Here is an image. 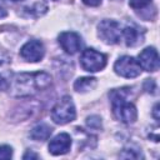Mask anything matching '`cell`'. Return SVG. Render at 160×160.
I'll list each match as a JSON object with an SVG mask.
<instances>
[{"label":"cell","mask_w":160,"mask_h":160,"mask_svg":"<svg viewBox=\"0 0 160 160\" xmlns=\"http://www.w3.org/2000/svg\"><path fill=\"white\" fill-rule=\"evenodd\" d=\"M51 85V76L45 71L15 74L10 80L9 89L16 98L34 96Z\"/></svg>","instance_id":"cell-1"},{"label":"cell","mask_w":160,"mask_h":160,"mask_svg":"<svg viewBox=\"0 0 160 160\" xmlns=\"http://www.w3.org/2000/svg\"><path fill=\"white\" fill-rule=\"evenodd\" d=\"M109 95L111 99V106H112L114 116L124 124L135 122V120L138 118V111H136L135 105L126 100L125 94H124V89L112 90Z\"/></svg>","instance_id":"cell-2"},{"label":"cell","mask_w":160,"mask_h":160,"mask_svg":"<svg viewBox=\"0 0 160 160\" xmlns=\"http://www.w3.org/2000/svg\"><path fill=\"white\" fill-rule=\"evenodd\" d=\"M76 116L75 105L70 96H62L51 110V119L54 122L64 125L72 121Z\"/></svg>","instance_id":"cell-3"},{"label":"cell","mask_w":160,"mask_h":160,"mask_svg":"<svg viewBox=\"0 0 160 160\" xmlns=\"http://www.w3.org/2000/svg\"><path fill=\"white\" fill-rule=\"evenodd\" d=\"M98 34L100 39L110 45L118 44L121 40L122 28L115 20H102L98 26Z\"/></svg>","instance_id":"cell-4"},{"label":"cell","mask_w":160,"mask_h":160,"mask_svg":"<svg viewBox=\"0 0 160 160\" xmlns=\"http://www.w3.org/2000/svg\"><path fill=\"white\" fill-rule=\"evenodd\" d=\"M81 68L89 72H96L105 68L106 56L94 49H85L80 56Z\"/></svg>","instance_id":"cell-5"},{"label":"cell","mask_w":160,"mask_h":160,"mask_svg":"<svg viewBox=\"0 0 160 160\" xmlns=\"http://www.w3.org/2000/svg\"><path fill=\"white\" fill-rule=\"evenodd\" d=\"M114 70L118 75L122 76V78H136L140 75L141 72V68L138 62V60H135L132 56H128L124 55L121 58H119L114 65Z\"/></svg>","instance_id":"cell-6"},{"label":"cell","mask_w":160,"mask_h":160,"mask_svg":"<svg viewBox=\"0 0 160 160\" xmlns=\"http://www.w3.org/2000/svg\"><path fill=\"white\" fill-rule=\"evenodd\" d=\"M45 54V48L41 41L39 40H30L26 44L22 45L20 49V56L30 62H36L40 61L44 58Z\"/></svg>","instance_id":"cell-7"},{"label":"cell","mask_w":160,"mask_h":160,"mask_svg":"<svg viewBox=\"0 0 160 160\" xmlns=\"http://www.w3.org/2000/svg\"><path fill=\"white\" fill-rule=\"evenodd\" d=\"M59 44L66 54L74 55L81 50L82 41L79 34L74 31H64L59 35Z\"/></svg>","instance_id":"cell-8"},{"label":"cell","mask_w":160,"mask_h":160,"mask_svg":"<svg viewBox=\"0 0 160 160\" xmlns=\"http://www.w3.org/2000/svg\"><path fill=\"white\" fill-rule=\"evenodd\" d=\"M139 65L146 71H156L159 69V55L155 48H146L139 54Z\"/></svg>","instance_id":"cell-9"},{"label":"cell","mask_w":160,"mask_h":160,"mask_svg":"<svg viewBox=\"0 0 160 160\" xmlns=\"http://www.w3.org/2000/svg\"><path fill=\"white\" fill-rule=\"evenodd\" d=\"M71 146V138L66 132L58 134L54 136L49 142V152L52 155H62L70 150Z\"/></svg>","instance_id":"cell-10"},{"label":"cell","mask_w":160,"mask_h":160,"mask_svg":"<svg viewBox=\"0 0 160 160\" xmlns=\"http://www.w3.org/2000/svg\"><path fill=\"white\" fill-rule=\"evenodd\" d=\"M144 30H141L138 25L130 24L122 29L121 38L125 40L128 46H136L144 41Z\"/></svg>","instance_id":"cell-11"},{"label":"cell","mask_w":160,"mask_h":160,"mask_svg":"<svg viewBox=\"0 0 160 160\" xmlns=\"http://www.w3.org/2000/svg\"><path fill=\"white\" fill-rule=\"evenodd\" d=\"M52 132V129L46 125V124H38L36 126H34L30 131V138L32 140H36V141H44V140H48L50 138Z\"/></svg>","instance_id":"cell-12"},{"label":"cell","mask_w":160,"mask_h":160,"mask_svg":"<svg viewBox=\"0 0 160 160\" xmlns=\"http://www.w3.org/2000/svg\"><path fill=\"white\" fill-rule=\"evenodd\" d=\"M9 61L0 58V90H8L10 86V71H8Z\"/></svg>","instance_id":"cell-13"},{"label":"cell","mask_w":160,"mask_h":160,"mask_svg":"<svg viewBox=\"0 0 160 160\" xmlns=\"http://www.w3.org/2000/svg\"><path fill=\"white\" fill-rule=\"evenodd\" d=\"M96 86V79L95 78H79L74 82V89L79 92H86Z\"/></svg>","instance_id":"cell-14"},{"label":"cell","mask_w":160,"mask_h":160,"mask_svg":"<svg viewBox=\"0 0 160 160\" xmlns=\"http://www.w3.org/2000/svg\"><path fill=\"white\" fill-rule=\"evenodd\" d=\"M120 158H124V159H139V158H142L140 150L138 149H132V148H126L124 149L120 154H119Z\"/></svg>","instance_id":"cell-15"},{"label":"cell","mask_w":160,"mask_h":160,"mask_svg":"<svg viewBox=\"0 0 160 160\" xmlns=\"http://www.w3.org/2000/svg\"><path fill=\"white\" fill-rule=\"evenodd\" d=\"M86 122H88V126L91 129H100L101 128V119L99 116H95V115L89 116Z\"/></svg>","instance_id":"cell-16"},{"label":"cell","mask_w":160,"mask_h":160,"mask_svg":"<svg viewBox=\"0 0 160 160\" xmlns=\"http://www.w3.org/2000/svg\"><path fill=\"white\" fill-rule=\"evenodd\" d=\"M150 2H151V0H130L129 5L132 9H142V8L148 6Z\"/></svg>","instance_id":"cell-17"},{"label":"cell","mask_w":160,"mask_h":160,"mask_svg":"<svg viewBox=\"0 0 160 160\" xmlns=\"http://www.w3.org/2000/svg\"><path fill=\"white\" fill-rule=\"evenodd\" d=\"M12 156V149L8 145L0 146V159H10Z\"/></svg>","instance_id":"cell-18"},{"label":"cell","mask_w":160,"mask_h":160,"mask_svg":"<svg viewBox=\"0 0 160 160\" xmlns=\"http://www.w3.org/2000/svg\"><path fill=\"white\" fill-rule=\"evenodd\" d=\"M144 90L146 92H150V94H155V90H156V84L152 79H146L145 82H144Z\"/></svg>","instance_id":"cell-19"},{"label":"cell","mask_w":160,"mask_h":160,"mask_svg":"<svg viewBox=\"0 0 160 160\" xmlns=\"http://www.w3.org/2000/svg\"><path fill=\"white\" fill-rule=\"evenodd\" d=\"M82 2L88 6H98V5H100L101 0H82Z\"/></svg>","instance_id":"cell-20"},{"label":"cell","mask_w":160,"mask_h":160,"mask_svg":"<svg viewBox=\"0 0 160 160\" xmlns=\"http://www.w3.org/2000/svg\"><path fill=\"white\" fill-rule=\"evenodd\" d=\"M22 158H24V159H29V158H30V159H39V155H38V154H34L32 151H28Z\"/></svg>","instance_id":"cell-21"},{"label":"cell","mask_w":160,"mask_h":160,"mask_svg":"<svg viewBox=\"0 0 160 160\" xmlns=\"http://www.w3.org/2000/svg\"><path fill=\"white\" fill-rule=\"evenodd\" d=\"M152 115H154V118H155L156 120L160 119V116H159V104H155L154 110H152Z\"/></svg>","instance_id":"cell-22"},{"label":"cell","mask_w":160,"mask_h":160,"mask_svg":"<svg viewBox=\"0 0 160 160\" xmlns=\"http://www.w3.org/2000/svg\"><path fill=\"white\" fill-rule=\"evenodd\" d=\"M6 14H8V12H6V10H5V8H4V6H2L1 4H0V19H2V18H5V16H6Z\"/></svg>","instance_id":"cell-23"},{"label":"cell","mask_w":160,"mask_h":160,"mask_svg":"<svg viewBox=\"0 0 160 160\" xmlns=\"http://www.w3.org/2000/svg\"><path fill=\"white\" fill-rule=\"evenodd\" d=\"M11 1H21V0H11Z\"/></svg>","instance_id":"cell-24"}]
</instances>
